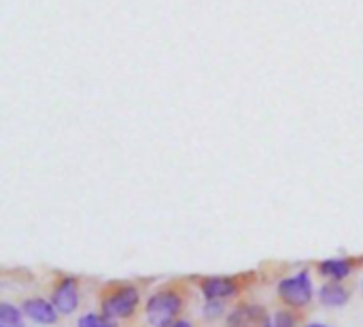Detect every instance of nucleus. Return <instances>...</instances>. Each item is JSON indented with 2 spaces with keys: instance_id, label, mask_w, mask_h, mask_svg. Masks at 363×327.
I'll return each mask as SVG.
<instances>
[{
  "instance_id": "nucleus-1",
  "label": "nucleus",
  "mask_w": 363,
  "mask_h": 327,
  "mask_svg": "<svg viewBox=\"0 0 363 327\" xmlns=\"http://www.w3.org/2000/svg\"><path fill=\"white\" fill-rule=\"evenodd\" d=\"M183 295L176 289H159L155 291L144 306V316L151 327H172L183 310Z\"/></svg>"
},
{
  "instance_id": "nucleus-2",
  "label": "nucleus",
  "mask_w": 363,
  "mask_h": 327,
  "mask_svg": "<svg viewBox=\"0 0 363 327\" xmlns=\"http://www.w3.org/2000/svg\"><path fill=\"white\" fill-rule=\"evenodd\" d=\"M140 302V293L134 285H113L100 299L102 314L113 321L129 319Z\"/></svg>"
},
{
  "instance_id": "nucleus-3",
  "label": "nucleus",
  "mask_w": 363,
  "mask_h": 327,
  "mask_svg": "<svg viewBox=\"0 0 363 327\" xmlns=\"http://www.w3.org/2000/svg\"><path fill=\"white\" fill-rule=\"evenodd\" d=\"M280 302L289 308H304L312 299V280L308 270L297 272L295 276L282 278L276 287Z\"/></svg>"
},
{
  "instance_id": "nucleus-4",
  "label": "nucleus",
  "mask_w": 363,
  "mask_h": 327,
  "mask_svg": "<svg viewBox=\"0 0 363 327\" xmlns=\"http://www.w3.org/2000/svg\"><path fill=\"white\" fill-rule=\"evenodd\" d=\"M225 327H274L272 316L255 304H238L225 319Z\"/></svg>"
},
{
  "instance_id": "nucleus-5",
  "label": "nucleus",
  "mask_w": 363,
  "mask_h": 327,
  "mask_svg": "<svg viewBox=\"0 0 363 327\" xmlns=\"http://www.w3.org/2000/svg\"><path fill=\"white\" fill-rule=\"evenodd\" d=\"M51 302L55 304V308H57L59 314H66V316L72 314V312L79 308V302H81L76 278H72V276L62 278V280L55 285L53 293H51Z\"/></svg>"
},
{
  "instance_id": "nucleus-6",
  "label": "nucleus",
  "mask_w": 363,
  "mask_h": 327,
  "mask_svg": "<svg viewBox=\"0 0 363 327\" xmlns=\"http://www.w3.org/2000/svg\"><path fill=\"white\" fill-rule=\"evenodd\" d=\"M21 310H23V314L30 321H34L38 325H55L57 323V316H59L55 304L53 302H47L42 297H30V299H25L21 304Z\"/></svg>"
},
{
  "instance_id": "nucleus-7",
  "label": "nucleus",
  "mask_w": 363,
  "mask_h": 327,
  "mask_svg": "<svg viewBox=\"0 0 363 327\" xmlns=\"http://www.w3.org/2000/svg\"><path fill=\"white\" fill-rule=\"evenodd\" d=\"M240 291V285L229 276H210L202 280V293L206 299H227Z\"/></svg>"
},
{
  "instance_id": "nucleus-8",
  "label": "nucleus",
  "mask_w": 363,
  "mask_h": 327,
  "mask_svg": "<svg viewBox=\"0 0 363 327\" xmlns=\"http://www.w3.org/2000/svg\"><path fill=\"white\" fill-rule=\"evenodd\" d=\"M318 297H321V304L327 306V308H342V306L348 304L350 293H348V289L342 287L338 280H331V282H325V285L321 287Z\"/></svg>"
},
{
  "instance_id": "nucleus-9",
  "label": "nucleus",
  "mask_w": 363,
  "mask_h": 327,
  "mask_svg": "<svg viewBox=\"0 0 363 327\" xmlns=\"http://www.w3.org/2000/svg\"><path fill=\"white\" fill-rule=\"evenodd\" d=\"M318 272L331 280H344L352 272V259H325L318 263Z\"/></svg>"
},
{
  "instance_id": "nucleus-10",
  "label": "nucleus",
  "mask_w": 363,
  "mask_h": 327,
  "mask_svg": "<svg viewBox=\"0 0 363 327\" xmlns=\"http://www.w3.org/2000/svg\"><path fill=\"white\" fill-rule=\"evenodd\" d=\"M23 316V310H19L17 306L8 302L0 304V327H25Z\"/></svg>"
},
{
  "instance_id": "nucleus-11",
  "label": "nucleus",
  "mask_w": 363,
  "mask_h": 327,
  "mask_svg": "<svg viewBox=\"0 0 363 327\" xmlns=\"http://www.w3.org/2000/svg\"><path fill=\"white\" fill-rule=\"evenodd\" d=\"M76 327H115V321L104 316V314H96V312H89V314H83L76 323Z\"/></svg>"
},
{
  "instance_id": "nucleus-12",
  "label": "nucleus",
  "mask_w": 363,
  "mask_h": 327,
  "mask_svg": "<svg viewBox=\"0 0 363 327\" xmlns=\"http://www.w3.org/2000/svg\"><path fill=\"white\" fill-rule=\"evenodd\" d=\"M272 325L274 327H295V316L289 310H276L272 316Z\"/></svg>"
},
{
  "instance_id": "nucleus-13",
  "label": "nucleus",
  "mask_w": 363,
  "mask_h": 327,
  "mask_svg": "<svg viewBox=\"0 0 363 327\" xmlns=\"http://www.w3.org/2000/svg\"><path fill=\"white\" fill-rule=\"evenodd\" d=\"M223 312V299H206L204 304V316L206 319H217Z\"/></svg>"
},
{
  "instance_id": "nucleus-14",
  "label": "nucleus",
  "mask_w": 363,
  "mask_h": 327,
  "mask_svg": "<svg viewBox=\"0 0 363 327\" xmlns=\"http://www.w3.org/2000/svg\"><path fill=\"white\" fill-rule=\"evenodd\" d=\"M172 327H193V325H191V321H187V319H176V321L172 323Z\"/></svg>"
},
{
  "instance_id": "nucleus-15",
  "label": "nucleus",
  "mask_w": 363,
  "mask_h": 327,
  "mask_svg": "<svg viewBox=\"0 0 363 327\" xmlns=\"http://www.w3.org/2000/svg\"><path fill=\"white\" fill-rule=\"evenodd\" d=\"M306 327H329V325H323V323H310V325H306Z\"/></svg>"
},
{
  "instance_id": "nucleus-16",
  "label": "nucleus",
  "mask_w": 363,
  "mask_h": 327,
  "mask_svg": "<svg viewBox=\"0 0 363 327\" xmlns=\"http://www.w3.org/2000/svg\"><path fill=\"white\" fill-rule=\"evenodd\" d=\"M361 289H363V282H361Z\"/></svg>"
}]
</instances>
